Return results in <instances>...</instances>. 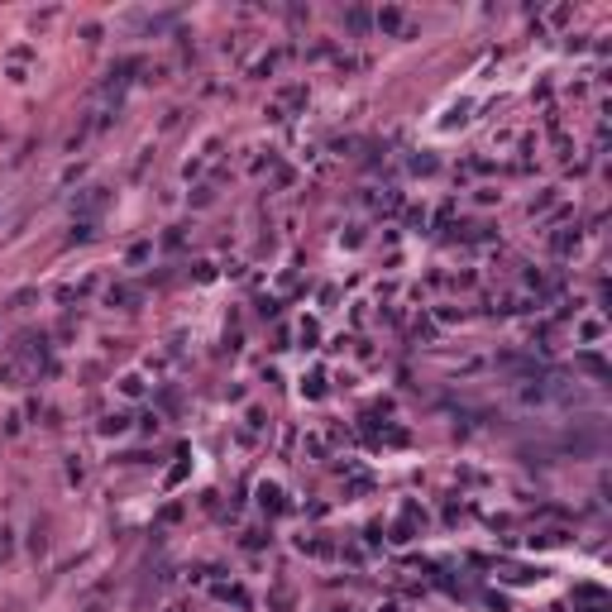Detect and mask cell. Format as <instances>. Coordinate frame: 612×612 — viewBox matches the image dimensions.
<instances>
[{"label": "cell", "instance_id": "cell-1", "mask_svg": "<svg viewBox=\"0 0 612 612\" xmlns=\"http://www.w3.org/2000/svg\"><path fill=\"white\" fill-rule=\"evenodd\" d=\"M426 531V507L416 503V498H407V503L397 507V522H393V545H412V540H416V536Z\"/></svg>", "mask_w": 612, "mask_h": 612}, {"label": "cell", "instance_id": "cell-2", "mask_svg": "<svg viewBox=\"0 0 612 612\" xmlns=\"http://www.w3.org/2000/svg\"><path fill=\"white\" fill-rule=\"evenodd\" d=\"M311 101V91H306V81H292V86H283L278 96H273V106L264 110L268 120H287V110H306Z\"/></svg>", "mask_w": 612, "mask_h": 612}, {"label": "cell", "instance_id": "cell-3", "mask_svg": "<svg viewBox=\"0 0 612 612\" xmlns=\"http://www.w3.org/2000/svg\"><path fill=\"white\" fill-rule=\"evenodd\" d=\"M106 206H110L106 186H81V196H72V215H77V220H96Z\"/></svg>", "mask_w": 612, "mask_h": 612}, {"label": "cell", "instance_id": "cell-4", "mask_svg": "<svg viewBox=\"0 0 612 612\" xmlns=\"http://www.w3.org/2000/svg\"><path fill=\"white\" fill-rule=\"evenodd\" d=\"M584 249V230L579 225H559V230H550V254L555 259H574Z\"/></svg>", "mask_w": 612, "mask_h": 612}, {"label": "cell", "instance_id": "cell-5", "mask_svg": "<svg viewBox=\"0 0 612 612\" xmlns=\"http://www.w3.org/2000/svg\"><path fill=\"white\" fill-rule=\"evenodd\" d=\"M144 301V287H134V283H110L106 287V306H120V311H134Z\"/></svg>", "mask_w": 612, "mask_h": 612}, {"label": "cell", "instance_id": "cell-6", "mask_svg": "<svg viewBox=\"0 0 612 612\" xmlns=\"http://www.w3.org/2000/svg\"><path fill=\"white\" fill-rule=\"evenodd\" d=\"M254 493H259V507H264V517H283V512H287V503H283V483L264 479L259 488H254Z\"/></svg>", "mask_w": 612, "mask_h": 612}, {"label": "cell", "instance_id": "cell-7", "mask_svg": "<svg viewBox=\"0 0 612 612\" xmlns=\"http://www.w3.org/2000/svg\"><path fill=\"white\" fill-rule=\"evenodd\" d=\"M211 593L220 598V603H235L240 612H249V608H254V598L244 593V584H230V579H211Z\"/></svg>", "mask_w": 612, "mask_h": 612}, {"label": "cell", "instance_id": "cell-8", "mask_svg": "<svg viewBox=\"0 0 612 612\" xmlns=\"http://www.w3.org/2000/svg\"><path fill=\"white\" fill-rule=\"evenodd\" d=\"M264 430H268V412L264 407H249V412H244V426H240V445H254Z\"/></svg>", "mask_w": 612, "mask_h": 612}, {"label": "cell", "instance_id": "cell-9", "mask_svg": "<svg viewBox=\"0 0 612 612\" xmlns=\"http://www.w3.org/2000/svg\"><path fill=\"white\" fill-rule=\"evenodd\" d=\"M574 369L588 373V378H608V359H603L598 349H579V354H574Z\"/></svg>", "mask_w": 612, "mask_h": 612}, {"label": "cell", "instance_id": "cell-10", "mask_svg": "<svg viewBox=\"0 0 612 612\" xmlns=\"http://www.w3.org/2000/svg\"><path fill=\"white\" fill-rule=\"evenodd\" d=\"M373 25L383 29V34H407V15H402L397 5H383V10L373 15Z\"/></svg>", "mask_w": 612, "mask_h": 612}, {"label": "cell", "instance_id": "cell-11", "mask_svg": "<svg viewBox=\"0 0 612 612\" xmlns=\"http://www.w3.org/2000/svg\"><path fill=\"white\" fill-rule=\"evenodd\" d=\"M574 335H579L584 345H598V340L608 335V320H603V316H584L579 325H574Z\"/></svg>", "mask_w": 612, "mask_h": 612}, {"label": "cell", "instance_id": "cell-12", "mask_svg": "<svg viewBox=\"0 0 612 612\" xmlns=\"http://www.w3.org/2000/svg\"><path fill=\"white\" fill-rule=\"evenodd\" d=\"M215 154H220V139H206V149H201L196 158L186 163V177H201V172H206V168L215 163Z\"/></svg>", "mask_w": 612, "mask_h": 612}, {"label": "cell", "instance_id": "cell-13", "mask_svg": "<svg viewBox=\"0 0 612 612\" xmlns=\"http://www.w3.org/2000/svg\"><path fill=\"white\" fill-rule=\"evenodd\" d=\"M301 397H306V402H320V397H325V369L301 373Z\"/></svg>", "mask_w": 612, "mask_h": 612}, {"label": "cell", "instance_id": "cell-14", "mask_svg": "<svg viewBox=\"0 0 612 612\" xmlns=\"http://www.w3.org/2000/svg\"><path fill=\"white\" fill-rule=\"evenodd\" d=\"M96 430H101V435H125V430H130V412H106V416H101V421H96Z\"/></svg>", "mask_w": 612, "mask_h": 612}, {"label": "cell", "instance_id": "cell-15", "mask_svg": "<svg viewBox=\"0 0 612 612\" xmlns=\"http://www.w3.org/2000/svg\"><path fill=\"white\" fill-rule=\"evenodd\" d=\"M120 393H125V397H130V402H139V397H144V393H149V383H144V373H125V378H120Z\"/></svg>", "mask_w": 612, "mask_h": 612}, {"label": "cell", "instance_id": "cell-16", "mask_svg": "<svg viewBox=\"0 0 612 612\" xmlns=\"http://www.w3.org/2000/svg\"><path fill=\"white\" fill-rule=\"evenodd\" d=\"M283 57H287V53H283V48H273V53H264V57H259V62H254V67H249V72H254V77H273Z\"/></svg>", "mask_w": 612, "mask_h": 612}, {"label": "cell", "instance_id": "cell-17", "mask_svg": "<svg viewBox=\"0 0 612 612\" xmlns=\"http://www.w3.org/2000/svg\"><path fill=\"white\" fill-rule=\"evenodd\" d=\"M96 240V220H72V235H67V244H91Z\"/></svg>", "mask_w": 612, "mask_h": 612}, {"label": "cell", "instance_id": "cell-18", "mask_svg": "<svg viewBox=\"0 0 612 612\" xmlns=\"http://www.w3.org/2000/svg\"><path fill=\"white\" fill-rule=\"evenodd\" d=\"M507 584H531V579H540V569H526V564H507L503 569Z\"/></svg>", "mask_w": 612, "mask_h": 612}, {"label": "cell", "instance_id": "cell-19", "mask_svg": "<svg viewBox=\"0 0 612 612\" xmlns=\"http://www.w3.org/2000/svg\"><path fill=\"white\" fill-rule=\"evenodd\" d=\"M564 540H569V531H564V526H545V531L531 536V545H564Z\"/></svg>", "mask_w": 612, "mask_h": 612}, {"label": "cell", "instance_id": "cell-20", "mask_svg": "<svg viewBox=\"0 0 612 612\" xmlns=\"http://www.w3.org/2000/svg\"><path fill=\"white\" fill-rule=\"evenodd\" d=\"M91 287H96V278H81V283H67V287H57V297H62V301H77V297H86Z\"/></svg>", "mask_w": 612, "mask_h": 612}, {"label": "cell", "instance_id": "cell-21", "mask_svg": "<svg viewBox=\"0 0 612 612\" xmlns=\"http://www.w3.org/2000/svg\"><path fill=\"white\" fill-rule=\"evenodd\" d=\"M149 254H154V240H139V244H130L125 264H130V268H139V264H149Z\"/></svg>", "mask_w": 612, "mask_h": 612}, {"label": "cell", "instance_id": "cell-22", "mask_svg": "<svg viewBox=\"0 0 612 612\" xmlns=\"http://www.w3.org/2000/svg\"><path fill=\"white\" fill-rule=\"evenodd\" d=\"M34 57V48H15L10 53V81H25V62Z\"/></svg>", "mask_w": 612, "mask_h": 612}, {"label": "cell", "instance_id": "cell-23", "mask_svg": "<svg viewBox=\"0 0 612 612\" xmlns=\"http://www.w3.org/2000/svg\"><path fill=\"white\" fill-rule=\"evenodd\" d=\"M297 340H301V349H316L320 325H316V320H301V325H297Z\"/></svg>", "mask_w": 612, "mask_h": 612}, {"label": "cell", "instance_id": "cell-24", "mask_svg": "<svg viewBox=\"0 0 612 612\" xmlns=\"http://www.w3.org/2000/svg\"><path fill=\"white\" fill-rule=\"evenodd\" d=\"M407 168H412V172H426V177H430V172H435L440 163L430 158V154H416V158H407Z\"/></svg>", "mask_w": 612, "mask_h": 612}, {"label": "cell", "instance_id": "cell-25", "mask_svg": "<svg viewBox=\"0 0 612 612\" xmlns=\"http://www.w3.org/2000/svg\"><path fill=\"white\" fill-rule=\"evenodd\" d=\"M273 612H292V588H273Z\"/></svg>", "mask_w": 612, "mask_h": 612}, {"label": "cell", "instance_id": "cell-26", "mask_svg": "<svg viewBox=\"0 0 612 612\" xmlns=\"http://www.w3.org/2000/svg\"><path fill=\"white\" fill-rule=\"evenodd\" d=\"M211 201H215V182H201L196 196H191V206H211Z\"/></svg>", "mask_w": 612, "mask_h": 612}, {"label": "cell", "instance_id": "cell-27", "mask_svg": "<svg viewBox=\"0 0 612 612\" xmlns=\"http://www.w3.org/2000/svg\"><path fill=\"white\" fill-rule=\"evenodd\" d=\"M158 412H144V416H139V430H144V435H158Z\"/></svg>", "mask_w": 612, "mask_h": 612}, {"label": "cell", "instance_id": "cell-28", "mask_svg": "<svg viewBox=\"0 0 612 612\" xmlns=\"http://www.w3.org/2000/svg\"><path fill=\"white\" fill-rule=\"evenodd\" d=\"M550 206H555V186H550V191H540V196L531 201V215L536 211H550Z\"/></svg>", "mask_w": 612, "mask_h": 612}, {"label": "cell", "instance_id": "cell-29", "mask_svg": "<svg viewBox=\"0 0 612 612\" xmlns=\"http://www.w3.org/2000/svg\"><path fill=\"white\" fill-rule=\"evenodd\" d=\"M182 244H186L182 230H168V235H163V249H182Z\"/></svg>", "mask_w": 612, "mask_h": 612}, {"label": "cell", "instance_id": "cell-30", "mask_svg": "<svg viewBox=\"0 0 612 612\" xmlns=\"http://www.w3.org/2000/svg\"><path fill=\"white\" fill-rule=\"evenodd\" d=\"M67 479H72V483H81V479H86V469H81V459H77V454L67 459Z\"/></svg>", "mask_w": 612, "mask_h": 612}, {"label": "cell", "instance_id": "cell-31", "mask_svg": "<svg viewBox=\"0 0 612 612\" xmlns=\"http://www.w3.org/2000/svg\"><path fill=\"white\" fill-rule=\"evenodd\" d=\"M177 125H182V110H168V120H163V134H172Z\"/></svg>", "mask_w": 612, "mask_h": 612}, {"label": "cell", "instance_id": "cell-32", "mask_svg": "<svg viewBox=\"0 0 612 612\" xmlns=\"http://www.w3.org/2000/svg\"><path fill=\"white\" fill-rule=\"evenodd\" d=\"M20 421H25V416H20V412H10V416H5V435H20Z\"/></svg>", "mask_w": 612, "mask_h": 612}, {"label": "cell", "instance_id": "cell-33", "mask_svg": "<svg viewBox=\"0 0 612 612\" xmlns=\"http://www.w3.org/2000/svg\"><path fill=\"white\" fill-rule=\"evenodd\" d=\"M264 545V531H244V550H259Z\"/></svg>", "mask_w": 612, "mask_h": 612}, {"label": "cell", "instance_id": "cell-34", "mask_svg": "<svg viewBox=\"0 0 612 612\" xmlns=\"http://www.w3.org/2000/svg\"><path fill=\"white\" fill-rule=\"evenodd\" d=\"M378 612H402V603H383V608H378Z\"/></svg>", "mask_w": 612, "mask_h": 612}, {"label": "cell", "instance_id": "cell-35", "mask_svg": "<svg viewBox=\"0 0 612 612\" xmlns=\"http://www.w3.org/2000/svg\"><path fill=\"white\" fill-rule=\"evenodd\" d=\"M91 612H101V608H91Z\"/></svg>", "mask_w": 612, "mask_h": 612}]
</instances>
